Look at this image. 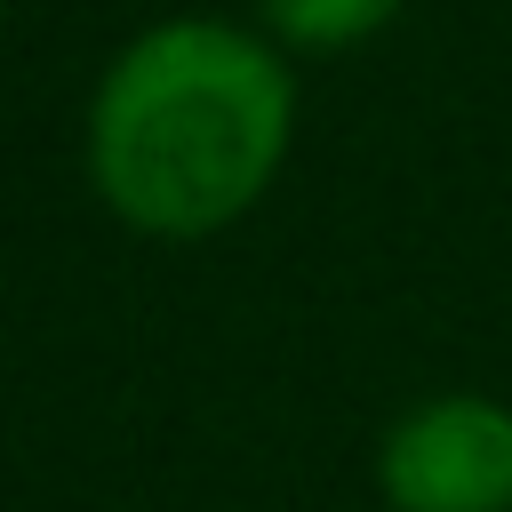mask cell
<instances>
[{
  "instance_id": "cell-1",
  "label": "cell",
  "mask_w": 512,
  "mask_h": 512,
  "mask_svg": "<svg viewBox=\"0 0 512 512\" xmlns=\"http://www.w3.org/2000/svg\"><path fill=\"white\" fill-rule=\"evenodd\" d=\"M88 144L128 224L160 240L216 232L288 152V72L232 24H160L104 72Z\"/></svg>"
},
{
  "instance_id": "cell-2",
  "label": "cell",
  "mask_w": 512,
  "mask_h": 512,
  "mask_svg": "<svg viewBox=\"0 0 512 512\" xmlns=\"http://www.w3.org/2000/svg\"><path fill=\"white\" fill-rule=\"evenodd\" d=\"M384 496L400 512H512V408L424 400L384 440Z\"/></svg>"
},
{
  "instance_id": "cell-3",
  "label": "cell",
  "mask_w": 512,
  "mask_h": 512,
  "mask_svg": "<svg viewBox=\"0 0 512 512\" xmlns=\"http://www.w3.org/2000/svg\"><path fill=\"white\" fill-rule=\"evenodd\" d=\"M392 8H400V0H264L272 32H288V40H304V48H344V40L376 32Z\"/></svg>"
}]
</instances>
